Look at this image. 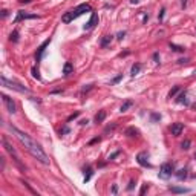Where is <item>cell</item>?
<instances>
[{
  "label": "cell",
  "instance_id": "8992f818",
  "mask_svg": "<svg viewBox=\"0 0 196 196\" xmlns=\"http://www.w3.org/2000/svg\"><path fill=\"white\" fill-rule=\"evenodd\" d=\"M2 100H3V104L6 107V110H8L9 113H14L16 112V103L12 101V98L8 97L6 93H2Z\"/></svg>",
  "mask_w": 196,
  "mask_h": 196
},
{
  "label": "cell",
  "instance_id": "83f0119b",
  "mask_svg": "<svg viewBox=\"0 0 196 196\" xmlns=\"http://www.w3.org/2000/svg\"><path fill=\"white\" fill-rule=\"evenodd\" d=\"M78 115H80L78 112H75V113H72V115H71V117H67V121H72L74 118H77V117H78Z\"/></svg>",
  "mask_w": 196,
  "mask_h": 196
},
{
  "label": "cell",
  "instance_id": "7c38bea8",
  "mask_svg": "<svg viewBox=\"0 0 196 196\" xmlns=\"http://www.w3.org/2000/svg\"><path fill=\"white\" fill-rule=\"evenodd\" d=\"M168 190H170L172 193H188V192H190V188H182V187H170V188H168Z\"/></svg>",
  "mask_w": 196,
  "mask_h": 196
},
{
  "label": "cell",
  "instance_id": "1f68e13d",
  "mask_svg": "<svg viewBox=\"0 0 196 196\" xmlns=\"http://www.w3.org/2000/svg\"><path fill=\"white\" fill-rule=\"evenodd\" d=\"M164 12H166V9L163 8V9H161V14H159V17H158L159 20H163V17H164Z\"/></svg>",
  "mask_w": 196,
  "mask_h": 196
},
{
  "label": "cell",
  "instance_id": "7402d4cb",
  "mask_svg": "<svg viewBox=\"0 0 196 196\" xmlns=\"http://www.w3.org/2000/svg\"><path fill=\"white\" fill-rule=\"evenodd\" d=\"M87 173H86V176H84V182H87L91 179V176H92V168L91 167H87V170H86Z\"/></svg>",
  "mask_w": 196,
  "mask_h": 196
},
{
  "label": "cell",
  "instance_id": "5b68a950",
  "mask_svg": "<svg viewBox=\"0 0 196 196\" xmlns=\"http://www.w3.org/2000/svg\"><path fill=\"white\" fill-rule=\"evenodd\" d=\"M175 172V167H173V164H170V163H164L163 166H161V172H159V176L161 178H168V176H172V173Z\"/></svg>",
  "mask_w": 196,
  "mask_h": 196
},
{
  "label": "cell",
  "instance_id": "f1b7e54d",
  "mask_svg": "<svg viewBox=\"0 0 196 196\" xmlns=\"http://www.w3.org/2000/svg\"><path fill=\"white\" fill-rule=\"evenodd\" d=\"M124 35H126V32H124V31H123V32H118V37H117V38H118V40H123Z\"/></svg>",
  "mask_w": 196,
  "mask_h": 196
},
{
  "label": "cell",
  "instance_id": "e575fe53",
  "mask_svg": "<svg viewBox=\"0 0 196 196\" xmlns=\"http://www.w3.org/2000/svg\"><path fill=\"white\" fill-rule=\"evenodd\" d=\"M18 2H20V3H31L32 0H18Z\"/></svg>",
  "mask_w": 196,
  "mask_h": 196
},
{
  "label": "cell",
  "instance_id": "8d00e7d4",
  "mask_svg": "<svg viewBox=\"0 0 196 196\" xmlns=\"http://www.w3.org/2000/svg\"><path fill=\"white\" fill-rule=\"evenodd\" d=\"M120 80H121V75H118L117 78H115V80H113V83H118V81H120Z\"/></svg>",
  "mask_w": 196,
  "mask_h": 196
},
{
  "label": "cell",
  "instance_id": "8fae6325",
  "mask_svg": "<svg viewBox=\"0 0 196 196\" xmlns=\"http://www.w3.org/2000/svg\"><path fill=\"white\" fill-rule=\"evenodd\" d=\"M97 23H98V16L95 14V12H92V16H91V18H89V22L84 25V29H92Z\"/></svg>",
  "mask_w": 196,
  "mask_h": 196
},
{
  "label": "cell",
  "instance_id": "30bf717a",
  "mask_svg": "<svg viewBox=\"0 0 196 196\" xmlns=\"http://www.w3.org/2000/svg\"><path fill=\"white\" fill-rule=\"evenodd\" d=\"M137 161H138V164H139V166H143V167H150V164H149V161H147V153H146V152L138 153Z\"/></svg>",
  "mask_w": 196,
  "mask_h": 196
},
{
  "label": "cell",
  "instance_id": "d4e9b609",
  "mask_svg": "<svg viewBox=\"0 0 196 196\" xmlns=\"http://www.w3.org/2000/svg\"><path fill=\"white\" fill-rule=\"evenodd\" d=\"M147 190H149V184H144L143 187H141V190H139V195H144Z\"/></svg>",
  "mask_w": 196,
  "mask_h": 196
},
{
  "label": "cell",
  "instance_id": "3957f363",
  "mask_svg": "<svg viewBox=\"0 0 196 196\" xmlns=\"http://www.w3.org/2000/svg\"><path fill=\"white\" fill-rule=\"evenodd\" d=\"M2 143H3V147H5V150L8 152L9 155H11V158H12V159H14L16 166L20 168V170H26V167L23 166L22 159H20V156H18V153L16 152V149H14V147H12V146L8 143V139H6V137H3V138H2Z\"/></svg>",
  "mask_w": 196,
  "mask_h": 196
},
{
  "label": "cell",
  "instance_id": "7a4b0ae2",
  "mask_svg": "<svg viewBox=\"0 0 196 196\" xmlns=\"http://www.w3.org/2000/svg\"><path fill=\"white\" fill-rule=\"evenodd\" d=\"M86 11H92L91 9V6L87 5V3H83V5H78L74 11H69V12H66V14L62 17V22L63 23H69V22H72L74 18H77V17H80L81 14H84Z\"/></svg>",
  "mask_w": 196,
  "mask_h": 196
},
{
  "label": "cell",
  "instance_id": "74e56055",
  "mask_svg": "<svg viewBox=\"0 0 196 196\" xmlns=\"http://www.w3.org/2000/svg\"><path fill=\"white\" fill-rule=\"evenodd\" d=\"M97 141H100V138H93V139L91 141V144H93V143H97Z\"/></svg>",
  "mask_w": 196,
  "mask_h": 196
},
{
  "label": "cell",
  "instance_id": "f546056e",
  "mask_svg": "<svg viewBox=\"0 0 196 196\" xmlns=\"http://www.w3.org/2000/svg\"><path fill=\"white\" fill-rule=\"evenodd\" d=\"M64 133H69V129H67V127H63V129L60 130V135H64Z\"/></svg>",
  "mask_w": 196,
  "mask_h": 196
},
{
  "label": "cell",
  "instance_id": "f35d334b",
  "mask_svg": "<svg viewBox=\"0 0 196 196\" xmlns=\"http://www.w3.org/2000/svg\"><path fill=\"white\" fill-rule=\"evenodd\" d=\"M138 2H139V0H130V3H132V5H137Z\"/></svg>",
  "mask_w": 196,
  "mask_h": 196
},
{
  "label": "cell",
  "instance_id": "603a6c76",
  "mask_svg": "<svg viewBox=\"0 0 196 196\" xmlns=\"http://www.w3.org/2000/svg\"><path fill=\"white\" fill-rule=\"evenodd\" d=\"M170 48H172L173 51H176V52H182V51H184V48H182V46H176V45H173V43H170Z\"/></svg>",
  "mask_w": 196,
  "mask_h": 196
},
{
  "label": "cell",
  "instance_id": "e0dca14e",
  "mask_svg": "<svg viewBox=\"0 0 196 196\" xmlns=\"http://www.w3.org/2000/svg\"><path fill=\"white\" fill-rule=\"evenodd\" d=\"M132 104H133V101H132V100H127L126 103H124L123 106H121V109H120V110H121V112H126V110L129 109V107H130Z\"/></svg>",
  "mask_w": 196,
  "mask_h": 196
},
{
  "label": "cell",
  "instance_id": "44dd1931",
  "mask_svg": "<svg viewBox=\"0 0 196 196\" xmlns=\"http://www.w3.org/2000/svg\"><path fill=\"white\" fill-rule=\"evenodd\" d=\"M181 149H184V150H187V149H190V139H184L181 143Z\"/></svg>",
  "mask_w": 196,
  "mask_h": 196
},
{
  "label": "cell",
  "instance_id": "52a82bcc",
  "mask_svg": "<svg viewBox=\"0 0 196 196\" xmlns=\"http://www.w3.org/2000/svg\"><path fill=\"white\" fill-rule=\"evenodd\" d=\"M168 130H170V133L173 135V137H179V135L182 133V130H184V124L182 123H173Z\"/></svg>",
  "mask_w": 196,
  "mask_h": 196
},
{
  "label": "cell",
  "instance_id": "277c9868",
  "mask_svg": "<svg viewBox=\"0 0 196 196\" xmlns=\"http://www.w3.org/2000/svg\"><path fill=\"white\" fill-rule=\"evenodd\" d=\"M2 84L3 86H6V87H9V89H14V91H17V92H29L28 91V87H25L23 84H20V83H17V81H12V80H8L6 77H2Z\"/></svg>",
  "mask_w": 196,
  "mask_h": 196
},
{
  "label": "cell",
  "instance_id": "ba28073f",
  "mask_svg": "<svg viewBox=\"0 0 196 196\" xmlns=\"http://www.w3.org/2000/svg\"><path fill=\"white\" fill-rule=\"evenodd\" d=\"M51 43V38H48L46 42H43L42 45L38 46V49H37V54H35V60H37V63L42 60V57H43V52H45V49H46V46H48Z\"/></svg>",
  "mask_w": 196,
  "mask_h": 196
},
{
  "label": "cell",
  "instance_id": "6da1fadb",
  "mask_svg": "<svg viewBox=\"0 0 196 196\" xmlns=\"http://www.w3.org/2000/svg\"><path fill=\"white\" fill-rule=\"evenodd\" d=\"M8 129H9L12 133H14V137L25 146V149L38 161V163H42V164H45V166H49V158H48V155L45 153V150L42 149V146H40L37 141H34L28 133H25L23 130L17 129L16 126H8Z\"/></svg>",
  "mask_w": 196,
  "mask_h": 196
},
{
  "label": "cell",
  "instance_id": "9c48e42d",
  "mask_svg": "<svg viewBox=\"0 0 196 196\" xmlns=\"http://www.w3.org/2000/svg\"><path fill=\"white\" fill-rule=\"evenodd\" d=\"M37 17H38L37 14H28V12H25V11H18V12H17V17H16L14 22H16V23H18L20 20H26V18H37Z\"/></svg>",
  "mask_w": 196,
  "mask_h": 196
},
{
  "label": "cell",
  "instance_id": "2e32d148",
  "mask_svg": "<svg viewBox=\"0 0 196 196\" xmlns=\"http://www.w3.org/2000/svg\"><path fill=\"white\" fill-rule=\"evenodd\" d=\"M175 175H176L178 179H184V178L187 176V170H185V168H181V170H178Z\"/></svg>",
  "mask_w": 196,
  "mask_h": 196
},
{
  "label": "cell",
  "instance_id": "484cf974",
  "mask_svg": "<svg viewBox=\"0 0 196 196\" xmlns=\"http://www.w3.org/2000/svg\"><path fill=\"white\" fill-rule=\"evenodd\" d=\"M32 75H34V78H37V80H40V75H38V71L35 69V67H34V69H32Z\"/></svg>",
  "mask_w": 196,
  "mask_h": 196
},
{
  "label": "cell",
  "instance_id": "d6986e66",
  "mask_svg": "<svg viewBox=\"0 0 196 196\" xmlns=\"http://www.w3.org/2000/svg\"><path fill=\"white\" fill-rule=\"evenodd\" d=\"M112 40V37L110 35H104V38H103V42H101V46H103V48H106L107 45H109V42Z\"/></svg>",
  "mask_w": 196,
  "mask_h": 196
},
{
  "label": "cell",
  "instance_id": "ffe728a7",
  "mask_svg": "<svg viewBox=\"0 0 196 196\" xmlns=\"http://www.w3.org/2000/svg\"><path fill=\"white\" fill-rule=\"evenodd\" d=\"M179 92V86H175L173 87V89L170 91V92H168V98H172V97H175V95H176V93Z\"/></svg>",
  "mask_w": 196,
  "mask_h": 196
},
{
  "label": "cell",
  "instance_id": "d590c367",
  "mask_svg": "<svg viewBox=\"0 0 196 196\" xmlns=\"http://www.w3.org/2000/svg\"><path fill=\"white\" fill-rule=\"evenodd\" d=\"M2 16H3V17H6V16H8V11L3 9V11H2Z\"/></svg>",
  "mask_w": 196,
  "mask_h": 196
},
{
  "label": "cell",
  "instance_id": "ac0fdd59",
  "mask_svg": "<svg viewBox=\"0 0 196 196\" xmlns=\"http://www.w3.org/2000/svg\"><path fill=\"white\" fill-rule=\"evenodd\" d=\"M139 69H141V64H139V63L133 64V66H132V75L135 77V75H137V74L139 72Z\"/></svg>",
  "mask_w": 196,
  "mask_h": 196
},
{
  "label": "cell",
  "instance_id": "4fadbf2b",
  "mask_svg": "<svg viewBox=\"0 0 196 196\" xmlns=\"http://www.w3.org/2000/svg\"><path fill=\"white\" fill-rule=\"evenodd\" d=\"M104 118H106V110H100L95 115V123H103Z\"/></svg>",
  "mask_w": 196,
  "mask_h": 196
},
{
  "label": "cell",
  "instance_id": "4dcf8cb0",
  "mask_svg": "<svg viewBox=\"0 0 196 196\" xmlns=\"http://www.w3.org/2000/svg\"><path fill=\"white\" fill-rule=\"evenodd\" d=\"M112 193H113V195H117V193H118V187H117V185H113V187H112Z\"/></svg>",
  "mask_w": 196,
  "mask_h": 196
},
{
  "label": "cell",
  "instance_id": "9a60e30c",
  "mask_svg": "<svg viewBox=\"0 0 196 196\" xmlns=\"http://www.w3.org/2000/svg\"><path fill=\"white\" fill-rule=\"evenodd\" d=\"M176 101H178L179 104H182V103H184V104H188V101H187V92H185V91H184V92H181Z\"/></svg>",
  "mask_w": 196,
  "mask_h": 196
},
{
  "label": "cell",
  "instance_id": "4316f807",
  "mask_svg": "<svg viewBox=\"0 0 196 196\" xmlns=\"http://www.w3.org/2000/svg\"><path fill=\"white\" fill-rule=\"evenodd\" d=\"M126 133H127V135H129V133H135V135H137L138 130H137V129H133V127H130V129H127V130H126Z\"/></svg>",
  "mask_w": 196,
  "mask_h": 196
},
{
  "label": "cell",
  "instance_id": "cb8c5ba5",
  "mask_svg": "<svg viewBox=\"0 0 196 196\" xmlns=\"http://www.w3.org/2000/svg\"><path fill=\"white\" fill-rule=\"evenodd\" d=\"M11 42H18V31H14L11 34Z\"/></svg>",
  "mask_w": 196,
  "mask_h": 196
},
{
  "label": "cell",
  "instance_id": "5bb4252c",
  "mask_svg": "<svg viewBox=\"0 0 196 196\" xmlns=\"http://www.w3.org/2000/svg\"><path fill=\"white\" fill-rule=\"evenodd\" d=\"M74 71V66H72V63H69V62H67V63H64V66H63V74H64V75H69V74Z\"/></svg>",
  "mask_w": 196,
  "mask_h": 196
},
{
  "label": "cell",
  "instance_id": "836d02e7",
  "mask_svg": "<svg viewBox=\"0 0 196 196\" xmlns=\"http://www.w3.org/2000/svg\"><path fill=\"white\" fill-rule=\"evenodd\" d=\"M152 118H153V120H159L161 117H159V115H156V113H153V115H152Z\"/></svg>",
  "mask_w": 196,
  "mask_h": 196
},
{
  "label": "cell",
  "instance_id": "d6a6232c",
  "mask_svg": "<svg viewBox=\"0 0 196 196\" xmlns=\"http://www.w3.org/2000/svg\"><path fill=\"white\" fill-rule=\"evenodd\" d=\"M133 184H135V182H133V181H130V184L127 185V190H132V188H133Z\"/></svg>",
  "mask_w": 196,
  "mask_h": 196
}]
</instances>
